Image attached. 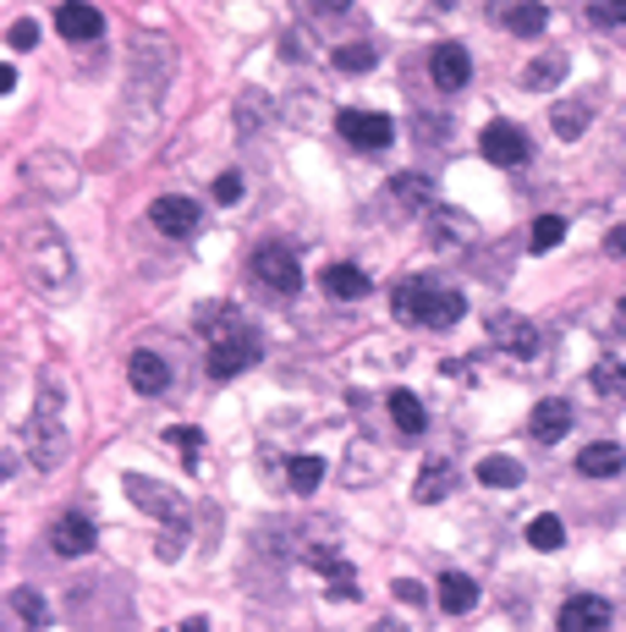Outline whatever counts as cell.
Returning a JSON list of instances; mask_svg holds the SVG:
<instances>
[{
  "label": "cell",
  "instance_id": "6da1fadb",
  "mask_svg": "<svg viewBox=\"0 0 626 632\" xmlns=\"http://www.w3.org/2000/svg\"><path fill=\"white\" fill-rule=\"evenodd\" d=\"M23 434H28V457H34L39 473L66 463V451H72V407H66V385L55 375H44V385H39V396L28 407V429Z\"/></svg>",
  "mask_w": 626,
  "mask_h": 632
},
{
  "label": "cell",
  "instance_id": "7a4b0ae2",
  "mask_svg": "<svg viewBox=\"0 0 626 632\" xmlns=\"http://www.w3.org/2000/svg\"><path fill=\"white\" fill-rule=\"evenodd\" d=\"M17 242H23L28 276H34L44 292H66V287H72V248H66V237H61L50 220H28Z\"/></svg>",
  "mask_w": 626,
  "mask_h": 632
},
{
  "label": "cell",
  "instance_id": "3957f363",
  "mask_svg": "<svg viewBox=\"0 0 626 632\" xmlns=\"http://www.w3.org/2000/svg\"><path fill=\"white\" fill-rule=\"evenodd\" d=\"M391 303H396V314H401L407 325H434V330L457 325V319H462V308H468V298H462V292L434 287V281H401V287L391 292Z\"/></svg>",
  "mask_w": 626,
  "mask_h": 632
},
{
  "label": "cell",
  "instance_id": "277c9868",
  "mask_svg": "<svg viewBox=\"0 0 626 632\" xmlns=\"http://www.w3.org/2000/svg\"><path fill=\"white\" fill-rule=\"evenodd\" d=\"M247 364H258V336H253V330L231 325L226 336H215V346H209V375H215V380H231V375H242Z\"/></svg>",
  "mask_w": 626,
  "mask_h": 632
},
{
  "label": "cell",
  "instance_id": "5b68a950",
  "mask_svg": "<svg viewBox=\"0 0 626 632\" xmlns=\"http://www.w3.org/2000/svg\"><path fill=\"white\" fill-rule=\"evenodd\" d=\"M253 276L270 287V292H297V287H303V264L292 258V248L264 242V248L253 253Z\"/></svg>",
  "mask_w": 626,
  "mask_h": 632
},
{
  "label": "cell",
  "instance_id": "8992f818",
  "mask_svg": "<svg viewBox=\"0 0 626 632\" xmlns=\"http://www.w3.org/2000/svg\"><path fill=\"white\" fill-rule=\"evenodd\" d=\"M478 149H484V160L489 165H527V154H533V143H527V132L522 127H511V122H489L484 127V138H478Z\"/></svg>",
  "mask_w": 626,
  "mask_h": 632
},
{
  "label": "cell",
  "instance_id": "52a82bcc",
  "mask_svg": "<svg viewBox=\"0 0 626 632\" xmlns=\"http://www.w3.org/2000/svg\"><path fill=\"white\" fill-rule=\"evenodd\" d=\"M335 127H341V138H346L352 149H385V143L396 138L391 116H380V111H341Z\"/></svg>",
  "mask_w": 626,
  "mask_h": 632
},
{
  "label": "cell",
  "instance_id": "ba28073f",
  "mask_svg": "<svg viewBox=\"0 0 626 632\" xmlns=\"http://www.w3.org/2000/svg\"><path fill=\"white\" fill-rule=\"evenodd\" d=\"M429 77H434V88L439 94H457V88H468V77H473V61H468V50L462 45H434L429 50Z\"/></svg>",
  "mask_w": 626,
  "mask_h": 632
},
{
  "label": "cell",
  "instance_id": "9c48e42d",
  "mask_svg": "<svg viewBox=\"0 0 626 632\" xmlns=\"http://www.w3.org/2000/svg\"><path fill=\"white\" fill-rule=\"evenodd\" d=\"M50 551L55 556H88L94 551V522H88L82 511H61L50 522Z\"/></svg>",
  "mask_w": 626,
  "mask_h": 632
},
{
  "label": "cell",
  "instance_id": "30bf717a",
  "mask_svg": "<svg viewBox=\"0 0 626 632\" xmlns=\"http://www.w3.org/2000/svg\"><path fill=\"white\" fill-rule=\"evenodd\" d=\"M199 215H204V210H199L193 199H182V193H170V199H159V204L149 210V220H154L165 237H193V231H199Z\"/></svg>",
  "mask_w": 626,
  "mask_h": 632
},
{
  "label": "cell",
  "instance_id": "8fae6325",
  "mask_svg": "<svg viewBox=\"0 0 626 632\" xmlns=\"http://www.w3.org/2000/svg\"><path fill=\"white\" fill-rule=\"evenodd\" d=\"M489 336H495V346H506V352H516V357H533L545 341H539V330H533L522 314H495L489 319Z\"/></svg>",
  "mask_w": 626,
  "mask_h": 632
},
{
  "label": "cell",
  "instance_id": "7c38bea8",
  "mask_svg": "<svg viewBox=\"0 0 626 632\" xmlns=\"http://www.w3.org/2000/svg\"><path fill=\"white\" fill-rule=\"evenodd\" d=\"M561 632H610V605L593 594H577L561 605Z\"/></svg>",
  "mask_w": 626,
  "mask_h": 632
},
{
  "label": "cell",
  "instance_id": "4fadbf2b",
  "mask_svg": "<svg viewBox=\"0 0 626 632\" xmlns=\"http://www.w3.org/2000/svg\"><path fill=\"white\" fill-rule=\"evenodd\" d=\"M127 495H132V501H143L154 517H165V522H176V528H182V511H188V506H182V495H176V490H165V484H149V479H138V473H132V479H127Z\"/></svg>",
  "mask_w": 626,
  "mask_h": 632
},
{
  "label": "cell",
  "instance_id": "5bb4252c",
  "mask_svg": "<svg viewBox=\"0 0 626 632\" xmlns=\"http://www.w3.org/2000/svg\"><path fill=\"white\" fill-rule=\"evenodd\" d=\"M319 287H324L330 298H341V303H357V298H369V292H374V281H369L357 264H330L324 276H319Z\"/></svg>",
  "mask_w": 626,
  "mask_h": 632
},
{
  "label": "cell",
  "instance_id": "9a60e30c",
  "mask_svg": "<svg viewBox=\"0 0 626 632\" xmlns=\"http://www.w3.org/2000/svg\"><path fill=\"white\" fill-rule=\"evenodd\" d=\"M127 380H132L138 396H159V391L170 385V369H165V357H159V352H132Z\"/></svg>",
  "mask_w": 626,
  "mask_h": 632
},
{
  "label": "cell",
  "instance_id": "2e32d148",
  "mask_svg": "<svg viewBox=\"0 0 626 632\" xmlns=\"http://www.w3.org/2000/svg\"><path fill=\"white\" fill-rule=\"evenodd\" d=\"M527 429H533V440L555 445V440H561V434L572 429V402H561V396L539 402V407H533V418H527Z\"/></svg>",
  "mask_w": 626,
  "mask_h": 632
},
{
  "label": "cell",
  "instance_id": "e0dca14e",
  "mask_svg": "<svg viewBox=\"0 0 626 632\" xmlns=\"http://www.w3.org/2000/svg\"><path fill=\"white\" fill-rule=\"evenodd\" d=\"M621 463H626V451H621L615 440H593L583 457H577V473H583V479H615Z\"/></svg>",
  "mask_w": 626,
  "mask_h": 632
},
{
  "label": "cell",
  "instance_id": "ac0fdd59",
  "mask_svg": "<svg viewBox=\"0 0 626 632\" xmlns=\"http://www.w3.org/2000/svg\"><path fill=\"white\" fill-rule=\"evenodd\" d=\"M434 594H439V605L451 610V616H468V610L478 605V583H473L468 572H445Z\"/></svg>",
  "mask_w": 626,
  "mask_h": 632
},
{
  "label": "cell",
  "instance_id": "d6986e66",
  "mask_svg": "<svg viewBox=\"0 0 626 632\" xmlns=\"http://www.w3.org/2000/svg\"><path fill=\"white\" fill-rule=\"evenodd\" d=\"M55 28H61L66 39H100L105 17H100L94 7H72V0H66V7L55 12Z\"/></svg>",
  "mask_w": 626,
  "mask_h": 632
},
{
  "label": "cell",
  "instance_id": "ffe728a7",
  "mask_svg": "<svg viewBox=\"0 0 626 632\" xmlns=\"http://www.w3.org/2000/svg\"><path fill=\"white\" fill-rule=\"evenodd\" d=\"M457 490V468L451 463H429L423 473H418V484H412V495L423 501V506H434V501H445Z\"/></svg>",
  "mask_w": 626,
  "mask_h": 632
},
{
  "label": "cell",
  "instance_id": "44dd1931",
  "mask_svg": "<svg viewBox=\"0 0 626 632\" xmlns=\"http://www.w3.org/2000/svg\"><path fill=\"white\" fill-rule=\"evenodd\" d=\"M588 385H593V396L621 402V396H626V364H621V357H599L593 375H588Z\"/></svg>",
  "mask_w": 626,
  "mask_h": 632
},
{
  "label": "cell",
  "instance_id": "7402d4cb",
  "mask_svg": "<svg viewBox=\"0 0 626 632\" xmlns=\"http://www.w3.org/2000/svg\"><path fill=\"white\" fill-rule=\"evenodd\" d=\"M391 418H396L401 434H423L429 429V413H423V402L412 391H391Z\"/></svg>",
  "mask_w": 626,
  "mask_h": 632
},
{
  "label": "cell",
  "instance_id": "603a6c76",
  "mask_svg": "<svg viewBox=\"0 0 626 632\" xmlns=\"http://www.w3.org/2000/svg\"><path fill=\"white\" fill-rule=\"evenodd\" d=\"M500 23H506L511 34H522V39H533V34H545V23H550V12H545V7H500Z\"/></svg>",
  "mask_w": 626,
  "mask_h": 632
},
{
  "label": "cell",
  "instance_id": "cb8c5ba5",
  "mask_svg": "<svg viewBox=\"0 0 626 632\" xmlns=\"http://www.w3.org/2000/svg\"><path fill=\"white\" fill-rule=\"evenodd\" d=\"M478 479H484L489 490H516V484H522V463H516V457H484V463H478Z\"/></svg>",
  "mask_w": 626,
  "mask_h": 632
},
{
  "label": "cell",
  "instance_id": "d4e9b609",
  "mask_svg": "<svg viewBox=\"0 0 626 632\" xmlns=\"http://www.w3.org/2000/svg\"><path fill=\"white\" fill-rule=\"evenodd\" d=\"M527 545H533V551H561V545H566L561 517H533V522H527Z\"/></svg>",
  "mask_w": 626,
  "mask_h": 632
},
{
  "label": "cell",
  "instance_id": "484cf974",
  "mask_svg": "<svg viewBox=\"0 0 626 632\" xmlns=\"http://www.w3.org/2000/svg\"><path fill=\"white\" fill-rule=\"evenodd\" d=\"M12 610H17V621L28 627V632H39L50 616H44V594H34V589H12Z\"/></svg>",
  "mask_w": 626,
  "mask_h": 632
},
{
  "label": "cell",
  "instance_id": "4316f807",
  "mask_svg": "<svg viewBox=\"0 0 626 632\" xmlns=\"http://www.w3.org/2000/svg\"><path fill=\"white\" fill-rule=\"evenodd\" d=\"M561 72H566V61H561V55H539V61L527 66V77H522V83L545 94V88H555V83H561Z\"/></svg>",
  "mask_w": 626,
  "mask_h": 632
},
{
  "label": "cell",
  "instance_id": "83f0119b",
  "mask_svg": "<svg viewBox=\"0 0 626 632\" xmlns=\"http://www.w3.org/2000/svg\"><path fill=\"white\" fill-rule=\"evenodd\" d=\"M319 479H324V463L319 457H292V490L297 495H314Z\"/></svg>",
  "mask_w": 626,
  "mask_h": 632
},
{
  "label": "cell",
  "instance_id": "f1b7e54d",
  "mask_svg": "<svg viewBox=\"0 0 626 632\" xmlns=\"http://www.w3.org/2000/svg\"><path fill=\"white\" fill-rule=\"evenodd\" d=\"M561 237H566V220L561 215H539V220H533V248H539V253L561 248Z\"/></svg>",
  "mask_w": 626,
  "mask_h": 632
},
{
  "label": "cell",
  "instance_id": "f546056e",
  "mask_svg": "<svg viewBox=\"0 0 626 632\" xmlns=\"http://www.w3.org/2000/svg\"><path fill=\"white\" fill-rule=\"evenodd\" d=\"M374 66V45H346L335 50V72H369Z\"/></svg>",
  "mask_w": 626,
  "mask_h": 632
},
{
  "label": "cell",
  "instance_id": "4dcf8cb0",
  "mask_svg": "<svg viewBox=\"0 0 626 632\" xmlns=\"http://www.w3.org/2000/svg\"><path fill=\"white\" fill-rule=\"evenodd\" d=\"M583 127H588V105L572 100V105L555 111V132H561V138H583Z\"/></svg>",
  "mask_w": 626,
  "mask_h": 632
},
{
  "label": "cell",
  "instance_id": "1f68e13d",
  "mask_svg": "<svg viewBox=\"0 0 626 632\" xmlns=\"http://www.w3.org/2000/svg\"><path fill=\"white\" fill-rule=\"evenodd\" d=\"M308 561H314V567H319L324 578H341V583L352 578V567H346V561H341L335 551H324V545H319V551H308Z\"/></svg>",
  "mask_w": 626,
  "mask_h": 632
},
{
  "label": "cell",
  "instance_id": "d6a6232c",
  "mask_svg": "<svg viewBox=\"0 0 626 632\" xmlns=\"http://www.w3.org/2000/svg\"><path fill=\"white\" fill-rule=\"evenodd\" d=\"M170 440H176V451H182V463H188V468H199V445H204V440H199V429H170Z\"/></svg>",
  "mask_w": 626,
  "mask_h": 632
},
{
  "label": "cell",
  "instance_id": "836d02e7",
  "mask_svg": "<svg viewBox=\"0 0 626 632\" xmlns=\"http://www.w3.org/2000/svg\"><path fill=\"white\" fill-rule=\"evenodd\" d=\"M588 23H626V0H599V7H588Z\"/></svg>",
  "mask_w": 626,
  "mask_h": 632
},
{
  "label": "cell",
  "instance_id": "e575fe53",
  "mask_svg": "<svg viewBox=\"0 0 626 632\" xmlns=\"http://www.w3.org/2000/svg\"><path fill=\"white\" fill-rule=\"evenodd\" d=\"M391 188H396L401 199H418V204L429 199V182H423V176H396V182H391Z\"/></svg>",
  "mask_w": 626,
  "mask_h": 632
},
{
  "label": "cell",
  "instance_id": "d590c367",
  "mask_svg": "<svg viewBox=\"0 0 626 632\" xmlns=\"http://www.w3.org/2000/svg\"><path fill=\"white\" fill-rule=\"evenodd\" d=\"M215 199H220V204H237V199H242V176H237V170H226L220 182H215Z\"/></svg>",
  "mask_w": 626,
  "mask_h": 632
},
{
  "label": "cell",
  "instance_id": "8d00e7d4",
  "mask_svg": "<svg viewBox=\"0 0 626 632\" xmlns=\"http://www.w3.org/2000/svg\"><path fill=\"white\" fill-rule=\"evenodd\" d=\"M7 39H12V50H34V39H39L34 17H28V23H12V34H7Z\"/></svg>",
  "mask_w": 626,
  "mask_h": 632
},
{
  "label": "cell",
  "instance_id": "74e56055",
  "mask_svg": "<svg viewBox=\"0 0 626 632\" xmlns=\"http://www.w3.org/2000/svg\"><path fill=\"white\" fill-rule=\"evenodd\" d=\"M391 594H396V599H407V605H423V589H418V583H407V578H396V583H391Z\"/></svg>",
  "mask_w": 626,
  "mask_h": 632
},
{
  "label": "cell",
  "instance_id": "f35d334b",
  "mask_svg": "<svg viewBox=\"0 0 626 632\" xmlns=\"http://www.w3.org/2000/svg\"><path fill=\"white\" fill-rule=\"evenodd\" d=\"M604 253H610V258H626V226H615V231L604 237Z\"/></svg>",
  "mask_w": 626,
  "mask_h": 632
},
{
  "label": "cell",
  "instance_id": "ab89813d",
  "mask_svg": "<svg viewBox=\"0 0 626 632\" xmlns=\"http://www.w3.org/2000/svg\"><path fill=\"white\" fill-rule=\"evenodd\" d=\"M615 319H621V330H626V298H621V308H615Z\"/></svg>",
  "mask_w": 626,
  "mask_h": 632
}]
</instances>
